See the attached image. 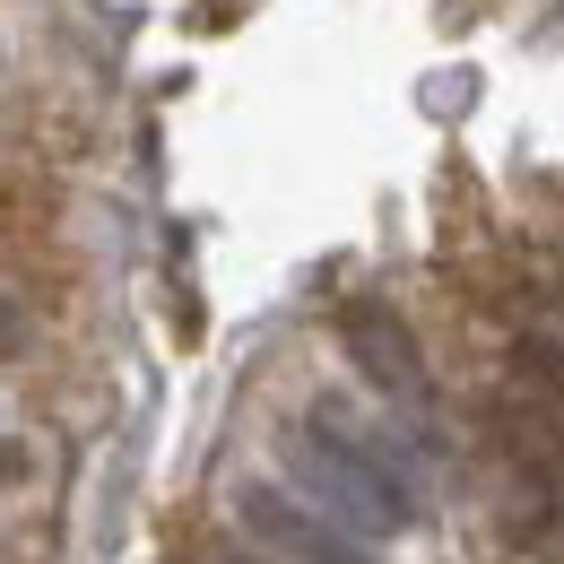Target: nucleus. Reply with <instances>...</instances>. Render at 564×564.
I'll return each instance as SVG.
<instances>
[{
    "label": "nucleus",
    "instance_id": "3",
    "mask_svg": "<svg viewBox=\"0 0 564 564\" xmlns=\"http://www.w3.org/2000/svg\"><path fill=\"white\" fill-rule=\"evenodd\" d=\"M339 348H348V365L373 382V391L425 400V348H417V330H409L391 304H348V313H339Z\"/></svg>",
    "mask_w": 564,
    "mask_h": 564
},
{
    "label": "nucleus",
    "instance_id": "5",
    "mask_svg": "<svg viewBox=\"0 0 564 564\" xmlns=\"http://www.w3.org/2000/svg\"><path fill=\"white\" fill-rule=\"evenodd\" d=\"M9 356H26V313L0 295V365H9Z\"/></svg>",
    "mask_w": 564,
    "mask_h": 564
},
{
    "label": "nucleus",
    "instance_id": "2",
    "mask_svg": "<svg viewBox=\"0 0 564 564\" xmlns=\"http://www.w3.org/2000/svg\"><path fill=\"white\" fill-rule=\"evenodd\" d=\"M235 521H243L279 564H373L365 539H348V530L322 521V512H304L286 487H243V495H235Z\"/></svg>",
    "mask_w": 564,
    "mask_h": 564
},
{
    "label": "nucleus",
    "instance_id": "1",
    "mask_svg": "<svg viewBox=\"0 0 564 564\" xmlns=\"http://www.w3.org/2000/svg\"><path fill=\"white\" fill-rule=\"evenodd\" d=\"M279 452H286V478H295L286 495H295L304 512L339 521L348 539H365V547H373V539L417 530V495H409V478H400V469H391L365 434H348L339 417H322V409H313V417L295 425Z\"/></svg>",
    "mask_w": 564,
    "mask_h": 564
},
{
    "label": "nucleus",
    "instance_id": "4",
    "mask_svg": "<svg viewBox=\"0 0 564 564\" xmlns=\"http://www.w3.org/2000/svg\"><path fill=\"white\" fill-rule=\"evenodd\" d=\"M512 417H521V443H539V460L564 469V348L556 339L512 348Z\"/></svg>",
    "mask_w": 564,
    "mask_h": 564
}]
</instances>
